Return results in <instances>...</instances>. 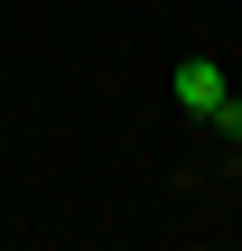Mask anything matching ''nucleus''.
Listing matches in <instances>:
<instances>
[{
	"label": "nucleus",
	"instance_id": "obj_1",
	"mask_svg": "<svg viewBox=\"0 0 242 251\" xmlns=\"http://www.w3.org/2000/svg\"><path fill=\"white\" fill-rule=\"evenodd\" d=\"M177 102H187L196 121H215V112L233 102V84H224V65H215V56H187V65H177Z\"/></svg>",
	"mask_w": 242,
	"mask_h": 251
},
{
	"label": "nucleus",
	"instance_id": "obj_2",
	"mask_svg": "<svg viewBox=\"0 0 242 251\" xmlns=\"http://www.w3.org/2000/svg\"><path fill=\"white\" fill-rule=\"evenodd\" d=\"M215 130H224V140H242V102H224V112H215Z\"/></svg>",
	"mask_w": 242,
	"mask_h": 251
}]
</instances>
